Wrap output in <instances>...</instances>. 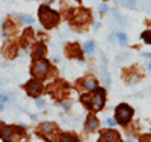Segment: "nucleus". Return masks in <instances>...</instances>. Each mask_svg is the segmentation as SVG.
Here are the masks:
<instances>
[{
  "instance_id": "aec40b11",
  "label": "nucleus",
  "mask_w": 151,
  "mask_h": 142,
  "mask_svg": "<svg viewBox=\"0 0 151 142\" xmlns=\"http://www.w3.org/2000/svg\"><path fill=\"white\" fill-rule=\"evenodd\" d=\"M116 36H118V43H119L121 45H127V43H129L127 35L122 33V32H118V33H116Z\"/></svg>"
},
{
  "instance_id": "6e6552de",
  "label": "nucleus",
  "mask_w": 151,
  "mask_h": 142,
  "mask_svg": "<svg viewBox=\"0 0 151 142\" xmlns=\"http://www.w3.org/2000/svg\"><path fill=\"white\" fill-rule=\"evenodd\" d=\"M89 20H91V14H89V11H86V9H79V11H76V12H74L73 24L82 26V24H86Z\"/></svg>"
},
{
  "instance_id": "ddd939ff",
  "label": "nucleus",
  "mask_w": 151,
  "mask_h": 142,
  "mask_svg": "<svg viewBox=\"0 0 151 142\" xmlns=\"http://www.w3.org/2000/svg\"><path fill=\"white\" fill-rule=\"evenodd\" d=\"M98 125H100V121L95 118V117H88V120H86V123H85V130L86 132H95L97 128H98Z\"/></svg>"
},
{
  "instance_id": "412c9836",
  "label": "nucleus",
  "mask_w": 151,
  "mask_h": 142,
  "mask_svg": "<svg viewBox=\"0 0 151 142\" xmlns=\"http://www.w3.org/2000/svg\"><path fill=\"white\" fill-rule=\"evenodd\" d=\"M142 40H144L147 44H150V45H151V30H147V32H144V33H142Z\"/></svg>"
},
{
  "instance_id": "c85d7f7f",
  "label": "nucleus",
  "mask_w": 151,
  "mask_h": 142,
  "mask_svg": "<svg viewBox=\"0 0 151 142\" xmlns=\"http://www.w3.org/2000/svg\"><path fill=\"white\" fill-rule=\"evenodd\" d=\"M127 142H133V141H132V139H130V141H127Z\"/></svg>"
},
{
  "instance_id": "a211bd4d",
  "label": "nucleus",
  "mask_w": 151,
  "mask_h": 142,
  "mask_svg": "<svg viewBox=\"0 0 151 142\" xmlns=\"http://www.w3.org/2000/svg\"><path fill=\"white\" fill-rule=\"evenodd\" d=\"M83 51L86 55H92L94 51H95V43L94 41H88L83 44Z\"/></svg>"
},
{
  "instance_id": "f257e3e1",
  "label": "nucleus",
  "mask_w": 151,
  "mask_h": 142,
  "mask_svg": "<svg viewBox=\"0 0 151 142\" xmlns=\"http://www.w3.org/2000/svg\"><path fill=\"white\" fill-rule=\"evenodd\" d=\"M0 139L3 142H23L26 139V132L23 127L3 124L0 128Z\"/></svg>"
},
{
  "instance_id": "423d86ee",
  "label": "nucleus",
  "mask_w": 151,
  "mask_h": 142,
  "mask_svg": "<svg viewBox=\"0 0 151 142\" xmlns=\"http://www.w3.org/2000/svg\"><path fill=\"white\" fill-rule=\"evenodd\" d=\"M50 71V62L47 59H35L32 65V74L38 79H44Z\"/></svg>"
},
{
  "instance_id": "4be33fe9",
  "label": "nucleus",
  "mask_w": 151,
  "mask_h": 142,
  "mask_svg": "<svg viewBox=\"0 0 151 142\" xmlns=\"http://www.w3.org/2000/svg\"><path fill=\"white\" fill-rule=\"evenodd\" d=\"M35 103H36V106H38V107H44V100H42V98L36 97V98H35Z\"/></svg>"
},
{
  "instance_id": "bb28decb",
  "label": "nucleus",
  "mask_w": 151,
  "mask_h": 142,
  "mask_svg": "<svg viewBox=\"0 0 151 142\" xmlns=\"http://www.w3.org/2000/svg\"><path fill=\"white\" fill-rule=\"evenodd\" d=\"M0 101H6V95H2V94H0Z\"/></svg>"
},
{
  "instance_id": "393cba45",
  "label": "nucleus",
  "mask_w": 151,
  "mask_h": 142,
  "mask_svg": "<svg viewBox=\"0 0 151 142\" xmlns=\"http://www.w3.org/2000/svg\"><path fill=\"white\" fill-rule=\"evenodd\" d=\"M141 142H151V135H145L141 138Z\"/></svg>"
},
{
  "instance_id": "dca6fc26",
  "label": "nucleus",
  "mask_w": 151,
  "mask_h": 142,
  "mask_svg": "<svg viewBox=\"0 0 151 142\" xmlns=\"http://www.w3.org/2000/svg\"><path fill=\"white\" fill-rule=\"evenodd\" d=\"M82 82H83V86L88 89V91H94V89H97V83L98 82H97V79L94 76H86Z\"/></svg>"
},
{
  "instance_id": "f3484780",
  "label": "nucleus",
  "mask_w": 151,
  "mask_h": 142,
  "mask_svg": "<svg viewBox=\"0 0 151 142\" xmlns=\"http://www.w3.org/2000/svg\"><path fill=\"white\" fill-rule=\"evenodd\" d=\"M58 142H79V138L71 133H60L58 138Z\"/></svg>"
},
{
  "instance_id": "a878e982",
  "label": "nucleus",
  "mask_w": 151,
  "mask_h": 142,
  "mask_svg": "<svg viewBox=\"0 0 151 142\" xmlns=\"http://www.w3.org/2000/svg\"><path fill=\"white\" fill-rule=\"evenodd\" d=\"M100 11H101V12H107V11H109V6H107L106 3H103L101 6H100Z\"/></svg>"
},
{
  "instance_id": "7ed1b4c3",
  "label": "nucleus",
  "mask_w": 151,
  "mask_h": 142,
  "mask_svg": "<svg viewBox=\"0 0 151 142\" xmlns=\"http://www.w3.org/2000/svg\"><path fill=\"white\" fill-rule=\"evenodd\" d=\"M38 136L47 142H58V127L53 123H42L38 127Z\"/></svg>"
},
{
  "instance_id": "2eb2a0df",
  "label": "nucleus",
  "mask_w": 151,
  "mask_h": 142,
  "mask_svg": "<svg viewBox=\"0 0 151 142\" xmlns=\"http://www.w3.org/2000/svg\"><path fill=\"white\" fill-rule=\"evenodd\" d=\"M3 55H5L8 59H14L15 55H17V45L12 44V43H8V44L3 47Z\"/></svg>"
},
{
  "instance_id": "b1692460",
  "label": "nucleus",
  "mask_w": 151,
  "mask_h": 142,
  "mask_svg": "<svg viewBox=\"0 0 151 142\" xmlns=\"http://www.w3.org/2000/svg\"><path fill=\"white\" fill-rule=\"evenodd\" d=\"M106 124H107L109 127H113V125H116V121L113 120V118H107V120H106Z\"/></svg>"
},
{
  "instance_id": "f03ea898",
  "label": "nucleus",
  "mask_w": 151,
  "mask_h": 142,
  "mask_svg": "<svg viewBox=\"0 0 151 142\" xmlns=\"http://www.w3.org/2000/svg\"><path fill=\"white\" fill-rule=\"evenodd\" d=\"M38 15H40V21L44 26L45 29H53L59 24L60 21V15L59 12H56L55 9L48 8L47 5L40 6V11H38Z\"/></svg>"
},
{
  "instance_id": "5701e85b",
  "label": "nucleus",
  "mask_w": 151,
  "mask_h": 142,
  "mask_svg": "<svg viewBox=\"0 0 151 142\" xmlns=\"http://www.w3.org/2000/svg\"><path fill=\"white\" fill-rule=\"evenodd\" d=\"M70 105H71V103H70L68 100H65V101H62V103H60V107H62V109H65V110H68V109H70Z\"/></svg>"
},
{
  "instance_id": "f8f14e48",
  "label": "nucleus",
  "mask_w": 151,
  "mask_h": 142,
  "mask_svg": "<svg viewBox=\"0 0 151 142\" xmlns=\"http://www.w3.org/2000/svg\"><path fill=\"white\" fill-rule=\"evenodd\" d=\"M33 41H35V32L32 29H26L23 32V36H21L23 47H29L30 44H33Z\"/></svg>"
},
{
  "instance_id": "9d476101",
  "label": "nucleus",
  "mask_w": 151,
  "mask_h": 142,
  "mask_svg": "<svg viewBox=\"0 0 151 142\" xmlns=\"http://www.w3.org/2000/svg\"><path fill=\"white\" fill-rule=\"evenodd\" d=\"M98 142H122L121 141V136L118 132L115 130H106L100 135L98 138Z\"/></svg>"
},
{
  "instance_id": "4468645a",
  "label": "nucleus",
  "mask_w": 151,
  "mask_h": 142,
  "mask_svg": "<svg viewBox=\"0 0 151 142\" xmlns=\"http://www.w3.org/2000/svg\"><path fill=\"white\" fill-rule=\"evenodd\" d=\"M45 51H47V48H45V45H44L42 43L36 44L35 48L32 50V58H33V59H42V58L45 56Z\"/></svg>"
},
{
  "instance_id": "1a4fd4ad",
  "label": "nucleus",
  "mask_w": 151,
  "mask_h": 142,
  "mask_svg": "<svg viewBox=\"0 0 151 142\" xmlns=\"http://www.w3.org/2000/svg\"><path fill=\"white\" fill-rule=\"evenodd\" d=\"M24 89H26V92H27L29 95L36 97L38 94H41L42 85H41V82H38V80H35V79H30L26 85H24Z\"/></svg>"
},
{
  "instance_id": "9b49d317",
  "label": "nucleus",
  "mask_w": 151,
  "mask_h": 142,
  "mask_svg": "<svg viewBox=\"0 0 151 142\" xmlns=\"http://www.w3.org/2000/svg\"><path fill=\"white\" fill-rule=\"evenodd\" d=\"M65 51H67V56H68V58H77V59H82V56H83V51L80 50L79 44H68Z\"/></svg>"
},
{
  "instance_id": "20e7f679",
  "label": "nucleus",
  "mask_w": 151,
  "mask_h": 142,
  "mask_svg": "<svg viewBox=\"0 0 151 142\" xmlns=\"http://www.w3.org/2000/svg\"><path fill=\"white\" fill-rule=\"evenodd\" d=\"M133 115H134L133 107H130L129 105H125V103H121V105H118L116 109H115V121L121 125H127L132 121Z\"/></svg>"
},
{
  "instance_id": "39448f33",
  "label": "nucleus",
  "mask_w": 151,
  "mask_h": 142,
  "mask_svg": "<svg viewBox=\"0 0 151 142\" xmlns=\"http://www.w3.org/2000/svg\"><path fill=\"white\" fill-rule=\"evenodd\" d=\"M106 103V89L104 88H97L91 94V105H89V110H100L103 109Z\"/></svg>"
},
{
  "instance_id": "6ab92c4d",
  "label": "nucleus",
  "mask_w": 151,
  "mask_h": 142,
  "mask_svg": "<svg viewBox=\"0 0 151 142\" xmlns=\"http://www.w3.org/2000/svg\"><path fill=\"white\" fill-rule=\"evenodd\" d=\"M15 18L21 20V23H24V24H32V23H33V18H32L30 15H24V14H15Z\"/></svg>"
},
{
  "instance_id": "0eeeda50",
  "label": "nucleus",
  "mask_w": 151,
  "mask_h": 142,
  "mask_svg": "<svg viewBox=\"0 0 151 142\" xmlns=\"http://www.w3.org/2000/svg\"><path fill=\"white\" fill-rule=\"evenodd\" d=\"M48 92L50 95L53 94L55 98H60V97H64V94L67 92V83L65 82H55L53 85H50L48 86Z\"/></svg>"
},
{
  "instance_id": "cd10ccee",
  "label": "nucleus",
  "mask_w": 151,
  "mask_h": 142,
  "mask_svg": "<svg viewBox=\"0 0 151 142\" xmlns=\"http://www.w3.org/2000/svg\"><path fill=\"white\" fill-rule=\"evenodd\" d=\"M148 68L151 70V61H150V63H148Z\"/></svg>"
}]
</instances>
